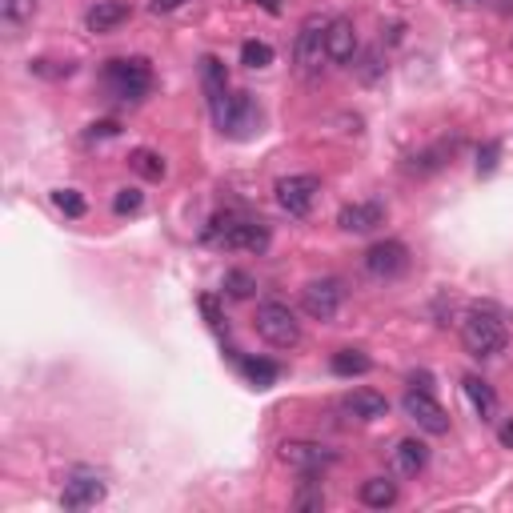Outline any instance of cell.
Returning a JSON list of instances; mask_svg holds the SVG:
<instances>
[{"instance_id":"1","label":"cell","mask_w":513,"mask_h":513,"mask_svg":"<svg viewBox=\"0 0 513 513\" xmlns=\"http://www.w3.org/2000/svg\"><path fill=\"white\" fill-rule=\"evenodd\" d=\"M457 333H461L465 353L478 357V361L498 357V353L509 345V329H506V321H501L498 309H470V313H461Z\"/></svg>"},{"instance_id":"2","label":"cell","mask_w":513,"mask_h":513,"mask_svg":"<svg viewBox=\"0 0 513 513\" xmlns=\"http://www.w3.org/2000/svg\"><path fill=\"white\" fill-rule=\"evenodd\" d=\"M204 241L217 249H245V253H265L269 249V225L241 213H217L204 229Z\"/></svg>"},{"instance_id":"3","label":"cell","mask_w":513,"mask_h":513,"mask_svg":"<svg viewBox=\"0 0 513 513\" xmlns=\"http://www.w3.org/2000/svg\"><path fill=\"white\" fill-rule=\"evenodd\" d=\"M325 33H329V21L321 16H305L301 29H297L293 41V64L305 81H317L325 72V61H329V44H325Z\"/></svg>"},{"instance_id":"4","label":"cell","mask_w":513,"mask_h":513,"mask_svg":"<svg viewBox=\"0 0 513 513\" xmlns=\"http://www.w3.org/2000/svg\"><path fill=\"white\" fill-rule=\"evenodd\" d=\"M253 329H257V337L269 341L273 349H293V345H301V321H297V313L281 301L257 305Z\"/></svg>"},{"instance_id":"5","label":"cell","mask_w":513,"mask_h":513,"mask_svg":"<svg viewBox=\"0 0 513 513\" xmlns=\"http://www.w3.org/2000/svg\"><path fill=\"white\" fill-rule=\"evenodd\" d=\"M105 81H109V89H113V97L128 100V105H137V100H145L148 92H153V69H148V61H141V57L109 61Z\"/></svg>"},{"instance_id":"6","label":"cell","mask_w":513,"mask_h":513,"mask_svg":"<svg viewBox=\"0 0 513 513\" xmlns=\"http://www.w3.org/2000/svg\"><path fill=\"white\" fill-rule=\"evenodd\" d=\"M341 301H345V289L337 277H317V281L301 289V309L313 321H333L341 313Z\"/></svg>"},{"instance_id":"7","label":"cell","mask_w":513,"mask_h":513,"mask_svg":"<svg viewBox=\"0 0 513 513\" xmlns=\"http://www.w3.org/2000/svg\"><path fill=\"white\" fill-rule=\"evenodd\" d=\"M317 197H321V181L313 173H297L277 181V204L289 213V217H309Z\"/></svg>"},{"instance_id":"8","label":"cell","mask_w":513,"mask_h":513,"mask_svg":"<svg viewBox=\"0 0 513 513\" xmlns=\"http://www.w3.org/2000/svg\"><path fill=\"white\" fill-rule=\"evenodd\" d=\"M277 457H281L289 470L305 473V478H317L321 470H329L337 461V453L329 445H317V442H281L277 445Z\"/></svg>"},{"instance_id":"9","label":"cell","mask_w":513,"mask_h":513,"mask_svg":"<svg viewBox=\"0 0 513 513\" xmlns=\"http://www.w3.org/2000/svg\"><path fill=\"white\" fill-rule=\"evenodd\" d=\"M401 409H405L409 422L417 429H425V433H433V437L450 433V417H445V409L437 405L429 389H409V394L401 397Z\"/></svg>"},{"instance_id":"10","label":"cell","mask_w":513,"mask_h":513,"mask_svg":"<svg viewBox=\"0 0 513 513\" xmlns=\"http://www.w3.org/2000/svg\"><path fill=\"white\" fill-rule=\"evenodd\" d=\"M409 269V249L401 241H377V245L366 249V273L377 277V281H397Z\"/></svg>"},{"instance_id":"11","label":"cell","mask_w":513,"mask_h":513,"mask_svg":"<svg viewBox=\"0 0 513 513\" xmlns=\"http://www.w3.org/2000/svg\"><path fill=\"white\" fill-rule=\"evenodd\" d=\"M257 125H261L257 100L249 97V92H233L229 105H225V117L217 120V128H221V133H229V137H249Z\"/></svg>"},{"instance_id":"12","label":"cell","mask_w":513,"mask_h":513,"mask_svg":"<svg viewBox=\"0 0 513 513\" xmlns=\"http://www.w3.org/2000/svg\"><path fill=\"white\" fill-rule=\"evenodd\" d=\"M105 501V481L97 473H72L64 481V493H61V506L64 509H92Z\"/></svg>"},{"instance_id":"13","label":"cell","mask_w":513,"mask_h":513,"mask_svg":"<svg viewBox=\"0 0 513 513\" xmlns=\"http://www.w3.org/2000/svg\"><path fill=\"white\" fill-rule=\"evenodd\" d=\"M201 85H204V97H209V109H213V120L225 117V105H229V77H225V64L217 57H201Z\"/></svg>"},{"instance_id":"14","label":"cell","mask_w":513,"mask_h":513,"mask_svg":"<svg viewBox=\"0 0 513 513\" xmlns=\"http://www.w3.org/2000/svg\"><path fill=\"white\" fill-rule=\"evenodd\" d=\"M337 225L345 233H357V237L361 233H373V229L385 225V204L381 201H353L337 213Z\"/></svg>"},{"instance_id":"15","label":"cell","mask_w":513,"mask_h":513,"mask_svg":"<svg viewBox=\"0 0 513 513\" xmlns=\"http://www.w3.org/2000/svg\"><path fill=\"white\" fill-rule=\"evenodd\" d=\"M325 44H329V61H337V64H353V61H357V29H353V21L333 16L329 33H325Z\"/></svg>"},{"instance_id":"16","label":"cell","mask_w":513,"mask_h":513,"mask_svg":"<svg viewBox=\"0 0 513 513\" xmlns=\"http://www.w3.org/2000/svg\"><path fill=\"white\" fill-rule=\"evenodd\" d=\"M128 21V5L125 0H97L85 13V29L89 33H113Z\"/></svg>"},{"instance_id":"17","label":"cell","mask_w":513,"mask_h":513,"mask_svg":"<svg viewBox=\"0 0 513 513\" xmlns=\"http://www.w3.org/2000/svg\"><path fill=\"white\" fill-rule=\"evenodd\" d=\"M345 413H353L357 422H377V417L389 413V401L377 394V389H353V394H345Z\"/></svg>"},{"instance_id":"18","label":"cell","mask_w":513,"mask_h":513,"mask_svg":"<svg viewBox=\"0 0 513 513\" xmlns=\"http://www.w3.org/2000/svg\"><path fill=\"white\" fill-rule=\"evenodd\" d=\"M429 461V445L417 442V437H405V442H397L394 450V470L401 473V478H417V473L425 470Z\"/></svg>"},{"instance_id":"19","label":"cell","mask_w":513,"mask_h":513,"mask_svg":"<svg viewBox=\"0 0 513 513\" xmlns=\"http://www.w3.org/2000/svg\"><path fill=\"white\" fill-rule=\"evenodd\" d=\"M461 389H465V397H470L473 413H478L481 422H493V417H498V394H493L481 377H465Z\"/></svg>"},{"instance_id":"20","label":"cell","mask_w":513,"mask_h":513,"mask_svg":"<svg viewBox=\"0 0 513 513\" xmlns=\"http://www.w3.org/2000/svg\"><path fill=\"white\" fill-rule=\"evenodd\" d=\"M361 501H366L369 509H389V506H397V481H389V478H369V481H361Z\"/></svg>"},{"instance_id":"21","label":"cell","mask_w":513,"mask_h":513,"mask_svg":"<svg viewBox=\"0 0 513 513\" xmlns=\"http://www.w3.org/2000/svg\"><path fill=\"white\" fill-rule=\"evenodd\" d=\"M128 169L137 176H145V181H161L165 161H161V153H153V148H133V153H128Z\"/></svg>"},{"instance_id":"22","label":"cell","mask_w":513,"mask_h":513,"mask_svg":"<svg viewBox=\"0 0 513 513\" xmlns=\"http://www.w3.org/2000/svg\"><path fill=\"white\" fill-rule=\"evenodd\" d=\"M369 369H373V361H369L361 349H341V353H333V373H337V377H366Z\"/></svg>"},{"instance_id":"23","label":"cell","mask_w":513,"mask_h":513,"mask_svg":"<svg viewBox=\"0 0 513 513\" xmlns=\"http://www.w3.org/2000/svg\"><path fill=\"white\" fill-rule=\"evenodd\" d=\"M453 148H445V145H437V148H425V153H413L409 157V165L405 169L413 173V176H429V173H437L445 165V157H450Z\"/></svg>"},{"instance_id":"24","label":"cell","mask_w":513,"mask_h":513,"mask_svg":"<svg viewBox=\"0 0 513 513\" xmlns=\"http://www.w3.org/2000/svg\"><path fill=\"white\" fill-rule=\"evenodd\" d=\"M353 72H357L361 85H377L385 77V61H381V49H366L357 61H353Z\"/></svg>"},{"instance_id":"25","label":"cell","mask_w":513,"mask_h":513,"mask_svg":"<svg viewBox=\"0 0 513 513\" xmlns=\"http://www.w3.org/2000/svg\"><path fill=\"white\" fill-rule=\"evenodd\" d=\"M241 373H245L257 389H269L277 377H281V369H277L273 361H265V357H245V361H241Z\"/></svg>"},{"instance_id":"26","label":"cell","mask_w":513,"mask_h":513,"mask_svg":"<svg viewBox=\"0 0 513 513\" xmlns=\"http://www.w3.org/2000/svg\"><path fill=\"white\" fill-rule=\"evenodd\" d=\"M0 16H5V24H29L36 16V0H0Z\"/></svg>"},{"instance_id":"27","label":"cell","mask_w":513,"mask_h":513,"mask_svg":"<svg viewBox=\"0 0 513 513\" xmlns=\"http://www.w3.org/2000/svg\"><path fill=\"white\" fill-rule=\"evenodd\" d=\"M257 281L245 273V269H229L225 273V297H233V301H245V297H253Z\"/></svg>"},{"instance_id":"28","label":"cell","mask_w":513,"mask_h":513,"mask_svg":"<svg viewBox=\"0 0 513 513\" xmlns=\"http://www.w3.org/2000/svg\"><path fill=\"white\" fill-rule=\"evenodd\" d=\"M241 64H249V69H269V64H273V49H269L265 41H245L241 44Z\"/></svg>"},{"instance_id":"29","label":"cell","mask_w":513,"mask_h":513,"mask_svg":"<svg viewBox=\"0 0 513 513\" xmlns=\"http://www.w3.org/2000/svg\"><path fill=\"white\" fill-rule=\"evenodd\" d=\"M52 204H57L64 217H85V197L77 189H57L52 193Z\"/></svg>"},{"instance_id":"30","label":"cell","mask_w":513,"mask_h":513,"mask_svg":"<svg viewBox=\"0 0 513 513\" xmlns=\"http://www.w3.org/2000/svg\"><path fill=\"white\" fill-rule=\"evenodd\" d=\"M293 506L297 509H325V493L313 489V485H301V489H297V498H293Z\"/></svg>"},{"instance_id":"31","label":"cell","mask_w":513,"mask_h":513,"mask_svg":"<svg viewBox=\"0 0 513 513\" xmlns=\"http://www.w3.org/2000/svg\"><path fill=\"white\" fill-rule=\"evenodd\" d=\"M141 189H120L117 193V201H113V209L120 213V217H128V213H137V209H141Z\"/></svg>"},{"instance_id":"32","label":"cell","mask_w":513,"mask_h":513,"mask_svg":"<svg viewBox=\"0 0 513 513\" xmlns=\"http://www.w3.org/2000/svg\"><path fill=\"white\" fill-rule=\"evenodd\" d=\"M498 157H501V145L489 141V145H485L481 153H478V173H493V169H498Z\"/></svg>"},{"instance_id":"33","label":"cell","mask_w":513,"mask_h":513,"mask_svg":"<svg viewBox=\"0 0 513 513\" xmlns=\"http://www.w3.org/2000/svg\"><path fill=\"white\" fill-rule=\"evenodd\" d=\"M117 133H120L117 120H100V125H92L85 133V141H105V137H117Z\"/></svg>"},{"instance_id":"34","label":"cell","mask_w":513,"mask_h":513,"mask_svg":"<svg viewBox=\"0 0 513 513\" xmlns=\"http://www.w3.org/2000/svg\"><path fill=\"white\" fill-rule=\"evenodd\" d=\"M201 309H204V317H209L213 329H221V313H217V301H213V297H201Z\"/></svg>"},{"instance_id":"35","label":"cell","mask_w":513,"mask_h":513,"mask_svg":"<svg viewBox=\"0 0 513 513\" xmlns=\"http://www.w3.org/2000/svg\"><path fill=\"white\" fill-rule=\"evenodd\" d=\"M185 0H153V13H173V8H181Z\"/></svg>"},{"instance_id":"36","label":"cell","mask_w":513,"mask_h":513,"mask_svg":"<svg viewBox=\"0 0 513 513\" xmlns=\"http://www.w3.org/2000/svg\"><path fill=\"white\" fill-rule=\"evenodd\" d=\"M501 445H513V422H506V425H501Z\"/></svg>"},{"instance_id":"37","label":"cell","mask_w":513,"mask_h":513,"mask_svg":"<svg viewBox=\"0 0 513 513\" xmlns=\"http://www.w3.org/2000/svg\"><path fill=\"white\" fill-rule=\"evenodd\" d=\"M257 5H265L269 13H277V0H257Z\"/></svg>"},{"instance_id":"38","label":"cell","mask_w":513,"mask_h":513,"mask_svg":"<svg viewBox=\"0 0 513 513\" xmlns=\"http://www.w3.org/2000/svg\"><path fill=\"white\" fill-rule=\"evenodd\" d=\"M465 5H478V0H465Z\"/></svg>"}]
</instances>
